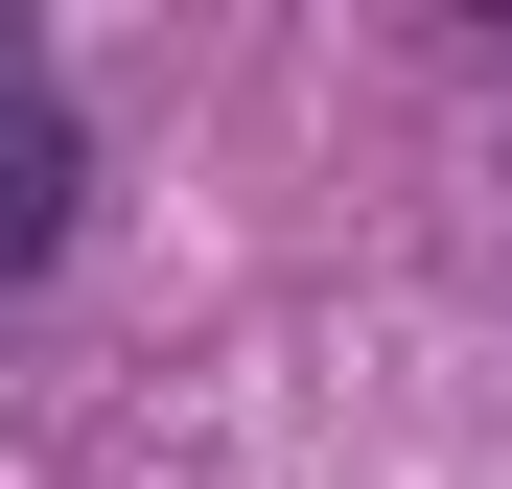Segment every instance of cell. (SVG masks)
Here are the masks:
<instances>
[{"mask_svg": "<svg viewBox=\"0 0 512 489\" xmlns=\"http://www.w3.org/2000/svg\"><path fill=\"white\" fill-rule=\"evenodd\" d=\"M70 210H94V117H70L47 70H0V280H47Z\"/></svg>", "mask_w": 512, "mask_h": 489, "instance_id": "1", "label": "cell"}]
</instances>
